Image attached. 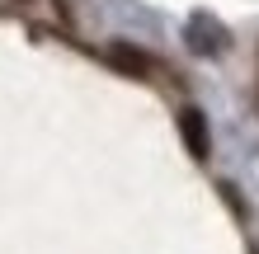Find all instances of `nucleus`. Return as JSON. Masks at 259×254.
Wrapping results in <instances>:
<instances>
[{"instance_id":"f257e3e1","label":"nucleus","mask_w":259,"mask_h":254,"mask_svg":"<svg viewBox=\"0 0 259 254\" xmlns=\"http://www.w3.org/2000/svg\"><path fill=\"white\" fill-rule=\"evenodd\" d=\"M179 137H184V146H189L193 160H207L212 141H207V118L198 113V109H184V113H179Z\"/></svg>"},{"instance_id":"f03ea898","label":"nucleus","mask_w":259,"mask_h":254,"mask_svg":"<svg viewBox=\"0 0 259 254\" xmlns=\"http://www.w3.org/2000/svg\"><path fill=\"white\" fill-rule=\"evenodd\" d=\"M109 62L118 71H127V76H146V71H151V57L142 47H132V42H113V47H109Z\"/></svg>"}]
</instances>
